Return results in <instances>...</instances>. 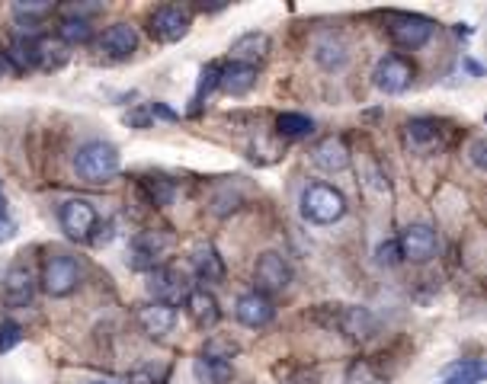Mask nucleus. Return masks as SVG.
<instances>
[{"instance_id":"1","label":"nucleus","mask_w":487,"mask_h":384,"mask_svg":"<svg viewBox=\"0 0 487 384\" xmlns=\"http://www.w3.org/2000/svg\"><path fill=\"white\" fill-rule=\"evenodd\" d=\"M74 170L90 186H103L119 173V151L109 141H87L74 154Z\"/></svg>"},{"instance_id":"2","label":"nucleus","mask_w":487,"mask_h":384,"mask_svg":"<svg viewBox=\"0 0 487 384\" xmlns=\"http://www.w3.org/2000/svg\"><path fill=\"white\" fill-rule=\"evenodd\" d=\"M302 215L311 224H333L346 215V199L340 189L327 186V183H311L302 192Z\"/></svg>"},{"instance_id":"3","label":"nucleus","mask_w":487,"mask_h":384,"mask_svg":"<svg viewBox=\"0 0 487 384\" xmlns=\"http://www.w3.org/2000/svg\"><path fill=\"white\" fill-rule=\"evenodd\" d=\"M80 282V266L74 257L68 253H52L42 266V286L52 298H64V295H71Z\"/></svg>"},{"instance_id":"4","label":"nucleus","mask_w":487,"mask_h":384,"mask_svg":"<svg viewBox=\"0 0 487 384\" xmlns=\"http://www.w3.org/2000/svg\"><path fill=\"white\" fill-rule=\"evenodd\" d=\"M58 221H61V230L68 238L80 240V244H90L99 218H97V209H93L87 199H68V202L61 205V211H58Z\"/></svg>"},{"instance_id":"5","label":"nucleus","mask_w":487,"mask_h":384,"mask_svg":"<svg viewBox=\"0 0 487 384\" xmlns=\"http://www.w3.org/2000/svg\"><path fill=\"white\" fill-rule=\"evenodd\" d=\"M398 247H401V259H410V263H426V259L436 257L439 238L430 224L417 221V224H407V228L401 230Z\"/></svg>"},{"instance_id":"6","label":"nucleus","mask_w":487,"mask_h":384,"mask_svg":"<svg viewBox=\"0 0 487 384\" xmlns=\"http://www.w3.org/2000/svg\"><path fill=\"white\" fill-rule=\"evenodd\" d=\"M148 292L155 295V301L173 307L180 304V301H186L190 282H186V276L180 273V269H173V266H155L148 276Z\"/></svg>"},{"instance_id":"7","label":"nucleus","mask_w":487,"mask_h":384,"mask_svg":"<svg viewBox=\"0 0 487 384\" xmlns=\"http://www.w3.org/2000/svg\"><path fill=\"white\" fill-rule=\"evenodd\" d=\"M389 35L395 45L414 52V49H420V45L430 42L433 23L426 20V16H417V14H395L389 23Z\"/></svg>"},{"instance_id":"8","label":"nucleus","mask_w":487,"mask_h":384,"mask_svg":"<svg viewBox=\"0 0 487 384\" xmlns=\"http://www.w3.org/2000/svg\"><path fill=\"white\" fill-rule=\"evenodd\" d=\"M254 282H257V292L267 295V292H286L292 286V266L286 257L279 253H263L254 266Z\"/></svg>"},{"instance_id":"9","label":"nucleus","mask_w":487,"mask_h":384,"mask_svg":"<svg viewBox=\"0 0 487 384\" xmlns=\"http://www.w3.org/2000/svg\"><path fill=\"white\" fill-rule=\"evenodd\" d=\"M372 77H375V87H379L381 93H391V97H395V93H404L410 84H414V64L401 55H389L375 64Z\"/></svg>"},{"instance_id":"10","label":"nucleus","mask_w":487,"mask_h":384,"mask_svg":"<svg viewBox=\"0 0 487 384\" xmlns=\"http://www.w3.org/2000/svg\"><path fill=\"white\" fill-rule=\"evenodd\" d=\"M404 141L414 154L430 157V154L443 151V126L436 119H410L404 126Z\"/></svg>"},{"instance_id":"11","label":"nucleus","mask_w":487,"mask_h":384,"mask_svg":"<svg viewBox=\"0 0 487 384\" xmlns=\"http://www.w3.org/2000/svg\"><path fill=\"white\" fill-rule=\"evenodd\" d=\"M190 33V14L180 7H161L155 16H151V35H155L157 42L164 45H173L180 39H186Z\"/></svg>"},{"instance_id":"12","label":"nucleus","mask_w":487,"mask_h":384,"mask_svg":"<svg viewBox=\"0 0 487 384\" xmlns=\"http://www.w3.org/2000/svg\"><path fill=\"white\" fill-rule=\"evenodd\" d=\"M234 314H238V321L244 323V327L260 330L276 317V307H273V301H269V295L248 292V295H240V298H238V304H234Z\"/></svg>"},{"instance_id":"13","label":"nucleus","mask_w":487,"mask_h":384,"mask_svg":"<svg viewBox=\"0 0 487 384\" xmlns=\"http://www.w3.org/2000/svg\"><path fill=\"white\" fill-rule=\"evenodd\" d=\"M311 161L324 173H340V170L350 167V147L337 135H327V138H321L318 145L311 147Z\"/></svg>"},{"instance_id":"14","label":"nucleus","mask_w":487,"mask_h":384,"mask_svg":"<svg viewBox=\"0 0 487 384\" xmlns=\"http://www.w3.org/2000/svg\"><path fill=\"white\" fill-rule=\"evenodd\" d=\"M186 314L202 330H212L221 321L219 301H215L212 292H205V288H190V295H186Z\"/></svg>"},{"instance_id":"15","label":"nucleus","mask_w":487,"mask_h":384,"mask_svg":"<svg viewBox=\"0 0 487 384\" xmlns=\"http://www.w3.org/2000/svg\"><path fill=\"white\" fill-rule=\"evenodd\" d=\"M177 323V311L170 304H161V301H151V304L138 307V327L151 336V340H161L173 330Z\"/></svg>"},{"instance_id":"16","label":"nucleus","mask_w":487,"mask_h":384,"mask_svg":"<svg viewBox=\"0 0 487 384\" xmlns=\"http://www.w3.org/2000/svg\"><path fill=\"white\" fill-rule=\"evenodd\" d=\"M170 238L161 234V230H145L138 238L132 240V266L135 269H155L157 257L167 250Z\"/></svg>"},{"instance_id":"17","label":"nucleus","mask_w":487,"mask_h":384,"mask_svg":"<svg viewBox=\"0 0 487 384\" xmlns=\"http://www.w3.org/2000/svg\"><path fill=\"white\" fill-rule=\"evenodd\" d=\"M138 49V33L128 23H113L107 33L99 35V52L107 58H128Z\"/></svg>"},{"instance_id":"18","label":"nucleus","mask_w":487,"mask_h":384,"mask_svg":"<svg viewBox=\"0 0 487 384\" xmlns=\"http://www.w3.org/2000/svg\"><path fill=\"white\" fill-rule=\"evenodd\" d=\"M36 295V282H33V273H29L26 266H14L7 269L4 276V301L10 307H26Z\"/></svg>"},{"instance_id":"19","label":"nucleus","mask_w":487,"mask_h":384,"mask_svg":"<svg viewBox=\"0 0 487 384\" xmlns=\"http://www.w3.org/2000/svg\"><path fill=\"white\" fill-rule=\"evenodd\" d=\"M219 87L228 93V97H244L257 87V68L254 64H225L219 68Z\"/></svg>"},{"instance_id":"20","label":"nucleus","mask_w":487,"mask_h":384,"mask_svg":"<svg viewBox=\"0 0 487 384\" xmlns=\"http://www.w3.org/2000/svg\"><path fill=\"white\" fill-rule=\"evenodd\" d=\"M269 55V35L267 33H244L240 39H234L231 45V61L238 64H254L263 61Z\"/></svg>"},{"instance_id":"21","label":"nucleus","mask_w":487,"mask_h":384,"mask_svg":"<svg viewBox=\"0 0 487 384\" xmlns=\"http://www.w3.org/2000/svg\"><path fill=\"white\" fill-rule=\"evenodd\" d=\"M190 259L202 282H225V259L219 257V250L212 244H199Z\"/></svg>"},{"instance_id":"22","label":"nucleus","mask_w":487,"mask_h":384,"mask_svg":"<svg viewBox=\"0 0 487 384\" xmlns=\"http://www.w3.org/2000/svg\"><path fill=\"white\" fill-rule=\"evenodd\" d=\"M192 371H196L199 384H231L234 381V369L228 359H215V356H199L192 362Z\"/></svg>"},{"instance_id":"23","label":"nucleus","mask_w":487,"mask_h":384,"mask_svg":"<svg viewBox=\"0 0 487 384\" xmlns=\"http://www.w3.org/2000/svg\"><path fill=\"white\" fill-rule=\"evenodd\" d=\"M484 381V362L478 359H462V362L449 365L439 378V384H481Z\"/></svg>"},{"instance_id":"24","label":"nucleus","mask_w":487,"mask_h":384,"mask_svg":"<svg viewBox=\"0 0 487 384\" xmlns=\"http://www.w3.org/2000/svg\"><path fill=\"white\" fill-rule=\"evenodd\" d=\"M340 327H343V333L350 336V340H366V336H372L375 321L366 307H346Z\"/></svg>"},{"instance_id":"25","label":"nucleus","mask_w":487,"mask_h":384,"mask_svg":"<svg viewBox=\"0 0 487 384\" xmlns=\"http://www.w3.org/2000/svg\"><path fill=\"white\" fill-rule=\"evenodd\" d=\"M58 39L64 45H84L93 39V26L90 20H74V16H64L61 26H58Z\"/></svg>"},{"instance_id":"26","label":"nucleus","mask_w":487,"mask_h":384,"mask_svg":"<svg viewBox=\"0 0 487 384\" xmlns=\"http://www.w3.org/2000/svg\"><path fill=\"white\" fill-rule=\"evenodd\" d=\"M314 58H318V64L327 70L343 68L346 64V45L340 42V39H333V35H327V39H321L318 42V49H314Z\"/></svg>"},{"instance_id":"27","label":"nucleus","mask_w":487,"mask_h":384,"mask_svg":"<svg viewBox=\"0 0 487 384\" xmlns=\"http://www.w3.org/2000/svg\"><path fill=\"white\" fill-rule=\"evenodd\" d=\"M276 128H279L283 138H308V135L314 132V122H311L308 116H302V112H283V116L276 119Z\"/></svg>"},{"instance_id":"28","label":"nucleus","mask_w":487,"mask_h":384,"mask_svg":"<svg viewBox=\"0 0 487 384\" xmlns=\"http://www.w3.org/2000/svg\"><path fill=\"white\" fill-rule=\"evenodd\" d=\"M7 58H10V64H14V68H39L36 39H16Z\"/></svg>"},{"instance_id":"29","label":"nucleus","mask_w":487,"mask_h":384,"mask_svg":"<svg viewBox=\"0 0 487 384\" xmlns=\"http://www.w3.org/2000/svg\"><path fill=\"white\" fill-rule=\"evenodd\" d=\"M39 49V68H61L64 64V45L61 42H36Z\"/></svg>"},{"instance_id":"30","label":"nucleus","mask_w":487,"mask_h":384,"mask_svg":"<svg viewBox=\"0 0 487 384\" xmlns=\"http://www.w3.org/2000/svg\"><path fill=\"white\" fill-rule=\"evenodd\" d=\"M346 384H385V381H381L379 371H375L372 365L360 359V362H353L350 371H346Z\"/></svg>"},{"instance_id":"31","label":"nucleus","mask_w":487,"mask_h":384,"mask_svg":"<svg viewBox=\"0 0 487 384\" xmlns=\"http://www.w3.org/2000/svg\"><path fill=\"white\" fill-rule=\"evenodd\" d=\"M145 186H148V196H151V202H155V205H167L170 199H173V186H170L164 176H151Z\"/></svg>"},{"instance_id":"32","label":"nucleus","mask_w":487,"mask_h":384,"mask_svg":"<svg viewBox=\"0 0 487 384\" xmlns=\"http://www.w3.org/2000/svg\"><path fill=\"white\" fill-rule=\"evenodd\" d=\"M23 340V327L16 321H4L0 323V352H10L16 342Z\"/></svg>"},{"instance_id":"33","label":"nucleus","mask_w":487,"mask_h":384,"mask_svg":"<svg viewBox=\"0 0 487 384\" xmlns=\"http://www.w3.org/2000/svg\"><path fill=\"white\" fill-rule=\"evenodd\" d=\"M375 259H379L381 266L401 263V247H398V240H381V244L375 247Z\"/></svg>"},{"instance_id":"34","label":"nucleus","mask_w":487,"mask_h":384,"mask_svg":"<svg viewBox=\"0 0 487 384\" xmlns=\"http://www.w3.org/2000/svg\"><path fill=\"white\" fill-rule=\"evenodd\" d=\"M52 10H55L52 4H29V0L26 4H14V16H20V20L23 16H26V20H42V16H49Z\"/></svg>"},{"instance_id":"35","label":"nucleus","mask_w":487,"mask_h":384,"mask_svg":"<svg viewBox=\"0 0 487 384\" xmlns=\"http://www.w3.org/2000/svg\"><path fill=\"white\" fill-rule=\"evenodd\" d=\"M99 4H68L64 7V14L68 16H74V20H87V16H93V14H99Z\"/></svg>"},{"instance_id":"36","label":"nucleus","mask_w":487,"mask_h":384,"mask_svg":"<svg viewBox=\"0 0 487 384\" xmlns=\"http://www.w3.org/2000/svg\"><path fill=\"white\" fill-rule=\"evenodd\" d=\"M128 384H157V378H155V371H151V369H138V371H132V375H128Z\"/></svg>"},{"instance_id":"37","label":"nucleus","mask_w":487,"mask_h":384,"mask_svg":"<svg viewBox=\"0 0 487 384\" xmlns=\"http://www.w3.org/2000/svg\"><path fill=\"white\" fill-rule=\"evenodd\" d=\"M16 234V228H14V221H10V218H4L0 215V244H4V240H10Z\"/></svg>"},{"instance_id":"38","label":"nucleus","mask_w":487,"mask_h":384,"mask_svg":"<svg viewBox=\"0 0 487 384\" xmlns=\"http://www.w3.org/2000/svg\"><path fill=\"white\" fill-rule=\"evenodd\" d=\"M472 161L474 167H484V141H474L472 145Z\"/></svg>"},{"instance_id":"39","label":"nucleus","mask_w":487,"mask_h":384,"mask_svg":"<svg viewBox=\"0 0 487 384\" xmlns=\"http://www.w3.org/2000/svg\"><path fill=\"white\" fill-rule=\"evenodd\" d=\"M10 70H14V64H10V58L4 55V52H0V77H7Z\"/></svg>"},{"instance_id":"40","label":"nucleus","mask_w":487,"mask_h":384,"mask_svg":"<svg viewBox=\"0 0 487 384\" xmlns=\"http://www.w3.org/2000/svg\"><path fill=\"white\" fill-rule=\"evenodd\" d=\"M0 209H4V196H0Z\"/></svg>"},{"instance_id":"41","label":"nucleus","mask_w":487,"mask_h":384,"mask_svg":"<svg viewBox=\"0 0 487 384\" xmlns=\"http://www.w3.org/2000/svg\"><path fill=\"white\" fill-rule=\"evenodd\" d=\"M93 384H109V381H93Z\"/></svg>"}]
</instances>
